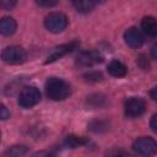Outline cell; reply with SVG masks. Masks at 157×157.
Returning <instances> with one entry per match:
<instances>
[{"instance_id": "1", "label": "cell", "mask_w": 157, "mask_h": 157, "mask_svg": "<svg viewBox=\"0 0 157 157\" xmlns=\"http://www.w3.org/2000/svg\"><path fill=\"white\" fill-rule=\"evenodd\" d=\"M70 92V85L59 77H49L45 82V93L52 101H63L69 97Z\"/></svg>"}, {"instance_id": "2", "label": "cell", "mask_w": 157, "mask_h": 157, "mask_svg": "<svg viewBox=\"0 0 157 157\" xmlns=\"http://www.w3.org/2000/svg\"><path fill=\"white\" fill-rule=\"evenodd\" d=\"M132 148L136 153L144 157H152L157 153V142L152 137L142 136L134 141Z\"/></svg>"}, {"instance_id": "3", "label": "cell", "mask_w": 157, "mask_h": 157, "mask_svg": "<svg viewBox=\"0 0 157 157\" xmlns=\"http://www.w3.org/2000/svg\"><path fill=\"white\" fill-rule=\"evenodd\" d=\"M40 101V92L34 86L23 87L18 94V104L22 108H32Z\"/></svg>"}, {"instance_id": "4", "label": "cell", "mask_w": 157, "mask_h": 157, "mask_svg": "<svg viewBox=\"0 0 157 157\" xmlns=\"http://www.w3.org/2000/svg\"><path fill=\"white\" fill-rule=\"evenodd\" d=\"M44 26L52 33H60L67 27V17L61 12H52L45 17Z\"/></svg>"}, {"instance_id": "5", "label": "cell", "mask_w": 157, "mask_h": 157, "mask_svg": "<svg viewBox=\"0 0 157 157\" xmlns=\"http://www.w3.org/2000/svg\"><path fill=\"white\" fill-rule=\"evenodd\" d=\"M2 60L7 64H22L23 61H26L27 59V53L23 48L18 47V45H11L7 47L2 50Z\"/></svg>"}, {"instance_id": "6", "label": "cell", "mask_w": 157, "mask_h": 157, "mask_svg": "<svg viewBox=\"0 0 157 157\" xmlns=\"http://www.w3.org/2000/svg\"><path fill=\"white\" fill-rule=\"evenodd\" d=\"M146 110V103L142 98L139 97H130L125 101L124 104V113L128 118H137L142 115Z\"/></svg>"}, {"instance_id": "7", "label": "cell", "mask_w": 157, "mask_h": 157, "mask_svg": "<svg viewBox=\"0 0 157 157\" xmlns=\"http://www.w3.org/2000/svg\"><path fill=\"white\" fill-rule=\"evenodd\" d=\"M102 61H103V55L98 50L81 52L76 56V64L80 66H92V65L102 63Z\"/></svg>"}, {"instance_id": "8", "label": "cell", "mask_w": 157, "mask_h": 157, "mask_svg": "<svg viewBox=\"0 0 157 157\" xmlns=\"http://www.w3.org/2000/svg\"><path fill=\"white\" fill-rule=\"evenodd\" d=\"M124 40L130 48L136 49V48H140L145 43V36L139 28L130 27L124 33Z\"/></svg>"}, {"instance_id": "9", "label": "cell", "mask_w": 157, "mask_h": 157, "mask_svg": "<svg viewBox=\"0 0 157 157\" xmlns=\"http://www.w3.org/2000/svg\"><path fill=\"white\" fill-rule=\"evenodd\" d=\"M78 42L77 40H74V42H70V43H67V44H63V45H59L58 48H55L52 53H50V55L47 58V60H45V64H50V63H54V61H56L58 59H60V58H63L64 55H66V54H69V53H71L74 49H76L77 47H78Z\"/></svg>"}, {"instance_id": "10", "label": "cell", "mask_w": 157, "mask_h": 157, "mask_svg": "<svg viewBox=\"0 0 157 157\" xmlns=\"http://www.w3.org/2000/svg\"><path fill=\"white\" fill-rule=\"evenodd\" d=\"M141 28L148 37H157V20L152 16H146L141 21Z\"/></svg>"}, {"instance_id": "11", "label": "cell", "mask_w": 157, "mask_h": 157, "mask_svg": "<svg viewBox=\"0 0 157 157\" xmlns=\"http://www.w3.org/2000/svg\"><path fill=\"white\" fill-rule=\"evenodd\" d=\"M108 72L112 75V76H114V77H123V76H125L126 75V72H128V67L121 63V61H119V60H117V59H113L109 64H108Z\"/></svg>"}, {"instance_id": "12", "label": "cell", "mask_w": 157, "mask_h": 157, "mask_svg": "<svg viewBox=\"0 0 157 157\" xmlns=\"http://www.w3.org/2000/svg\"><path fill=\"white\" fill-rule=\"evenodd\" d=\"M16 27H17V23L12 17L6 16V17H2L1 21H0V32L4 36L13 34L15 31H16Z\"/></svg>"}, {"instance_id": "13", "label": "cell", "mask_w": 157, "mask_h": 157, "mask_svg": "<svg viewBox=\"0 0 157 157\" xmlns=\"http://www.w3.org/2000/svg\"><path fill=\"white\" fill-rule=\"evenodd\" d=\"M87 104L92 108H102L107 104V97L102 93H94L87 97Z\"/></svg>"}, {"instance_id": "14", "label": "cell", "mask_w": 157, "mask_h": 157, "mask_svg": "<svg viewBox=\"0 0 157 157\" xmlns=\"http://www.w3.org/2000/svg\"><path fill=\"white\" fill-rule=\"evenodd\" d=\"M27 152H28L27 146H25V145H15V146L9 147L4 152V157H23Z\"/></svg>"}, {"instance_id": "15", "label": "cell", "mask_w": 157, "mask_h": 157, "mask_svg": "<svg viewBox=\"0 0 157 157\" xmlns=\"http://www.w3.org/2000/svg\"><path fill=\"white\" fill-rule=\"evenodd\" d=\"M72 5L76 9V11L82 12V13H87L96 6V2L92 0H78V1H74Z\"/></svg>"}, {"instance_id": "16", "label": "cell", "mask_w": 157, "mask_h": 157, "mask_svg": "<svg viewBox=\"0 0 157 157\" xmlns=\"http://www.w3.org/2000/svg\"><path fill=\"white\" fill-rule=\"evenodd\" d=\"M88 142L87 139L82 137V136H76V135H70L65 139V145L70 148H76L78 146H83Z\"/></svg>"}, {"instance_id": "17", "label": "cell", "mask_w": 157, "mask_h": 157, "mask_svg": "<svg viewBox=\"0 0 157 157\" xmlns=\"http://www.w3.org/2000/svg\"><path fill=\"white\" fill-rule=\"evenodd\" d=\"M108 128L107 123L104 120H94L90 124V130L94 131V132H98V131H102V130H105Z\"/></svg>"}, {"instance_id": "18", "label": "cell", "mask_w": 157, "mask_h": 157, "mask_svg": "<svg viewBox=\"0 0 157 157\" xmlns=\"http://www.w3.org/2000/svg\"><path fill=\"white\" fill-rule=\"evenodd\" d=\"M83 77L86 81H90V82H97V81H101L103 78V76L99 71H90V72L85 74Z\"/></svg>"}, {"instance_id": "19", "label": "cell", "mask_w": 157, "mask_h": 157, "mask_svg": "<svg viewBox=\"0 0 157 157\" xmlns=\"http://www.w3.org/2000/svg\"><path fill=\"white\" fill-rule=\"evenodd\" d=\"M136 64L142 69V70H147L150 67V61L147 60V56L144 55V54H140L137 60H136Z\"/></svg>"}, {"instance_id": "20", "label": "cell", "mask_w": 157, "mask_h": 157, "mask_svg": "<svg viewBox=\"0 0 157 157\" xmlns=\"http://www.w3.org/2000/svg\"><path fill=\"white\" fill-rule=\"evenodd\" d=\"M108 157H135V156H132L123 150H113L108 153Z\"/></svg>"}, {"instance_id": "21", "label": "cell", "mask_w": 157, "mask_h": 157, "mask_svg": "<svg viewBox=\"0 0 157 157\" xmlns=\"http://www.w3.org/2000/svg\"><path fill=\"white\" fill-rule=\"evenodd\" d=\"M32 157H56V153H55L54 151L43 150V151H38V152L33 153Z\"/></svg>"}, {"instance_id": "22", "label": "cell", "mask_w": 157, "mask_h": 157, "mask_svg": "<svg viewBox=\"0 0 157 157\" xmlns=\"http://www.w3.org/2000/svg\"><path fill=\"white\" fill-rule=\"evenodd\" d=\"M37 5L43 6V7H52V6L58 5V1H54V0H38Z\"/></svg>"}, {"instance_id": "23", "label": "cell", "mask_w": 157, "mask_h": 157, "mask_svg": "<svg viewBox=\"0 0 157 157\" xmlns=\"http://www.w3.org/2000/svg\"><path fill=\"white\" fill-rule=\"evenodd\" d=\"M0 118L2 120H6L7 118H10V112L6 109V107L4 104H1V107H0Z\"/></svg>"}, {"instance_id": "24", "label": "cell", "mask_w": 157, "mask_h": 157, "mask_svg": "<svg viewBox=\"0 0 157 157\" xmlns=\"http://www.w3.org/2000/svg\"><path fill=\"white\" fill-rule=\"evenodd\" d=\"M150 126L151 129L157 134V114H155L152 118H151V121H150Z\"/></svg>"}, {"instance_id": "25", "label": "cell", "mask_w": 157, "mask_h": 157, "mask_svg": "<svg viewBox=\"0 0 157 157\" xmlns=\"http://www.w3.org/2000/svg\"><path fill=\"white\" fill-rule=\"evenodd\" d=\"M150 96H151V98H152L153 101H156V102H157V86H156V87H153V88L151 90Z\"/></svg>"}, {"instance_id": "26", "label": "cell", "mask_w": 157, "mask_h": 157, "mask_svg": "<svg viewBox=\"0 0 157 157\" xmlns=\"http://www.w3.org/2000/svg\"><path fill=\"white\" fill-rule=\"evenodd\" d=\"M151 55H152L153 59L157 60V44H155V45L151 48Z\"/></svg>"}, {"instance_id": "27", "label": "cell", "mask_w": 157, "mask_h": 157, "mask_svg": "<svg viewBox=\"0 0 157 157\" xmlns=\"http://www.w3.org/2000/svg\"><path fill=\"white\" fill-rule=\"evenodd\" d=\"M1 5H2V7H5V9H7V10H9V9H11V7L15 5V2H5V1H4Z\"/></svg>"}]
</instances>
